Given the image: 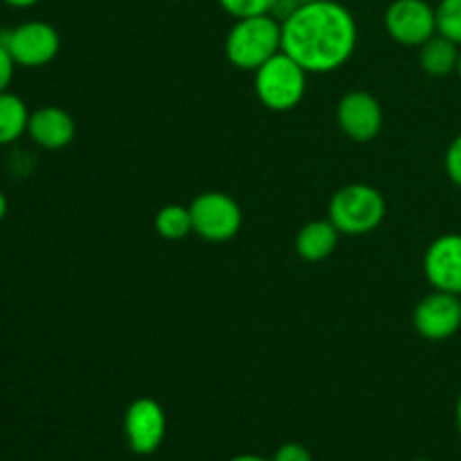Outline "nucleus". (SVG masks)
Wrapping results in <instances>:
<instances>
[{
  "instance_id": "obj_1",
  "label": "nucleus",
  "mask_w": 461,
  "mask_h": 461,
  "mask_svg": "<svg viewBox=\"0 0 461 461\" xmlns=\"http://www.w3.org/2000/svg\"><path fill=\"white\" fill-rule=\"evenodd\" d=\"M358 25L345 5L336 0L300 5L282 23V50L309 75L336 72L354 57Z\"/></svg>"
},
{
  "instance_id": "obj_2",
  "label": "nucleus",
  "mask_w": 461,
  "mask_h": 461,
  "mask_svg": "<svg viewBox=\"0 0 461 461\" xmlns=\"http://www.w3.org/2000/svg\"><path fill=\"white\" fill-rule=\"evenodd\" d=\"M282 52V23L270 14L237 18L225 36V57L234 68L255 72Z\"/></svg>"
},
{
  "instance_id": "obj_3",
  "label": "nucleus",
  "mask_w": 461,
  "mask_h": 461,
  "mask_svg": "<svg viewBox=\"0 0 461 461\" xmlns=\"http://www.w3.org/2000/svg\"><path fill=\"white\" fill-rule=\"evenodd\" d=\"M385 198L372 185L354 183L338 189L329 201V221L340 234L360 237L378 230L385 219Z\"/></svg>"
},
{
  "instance_id": "obj_4",
  "label": "nucleus",
  "mask_w": 461,
  "mask_h": 461,
  "mask_svg": "<svg viewBox=\"0 0 461 461\" xmlns=\"http://www.w3.org/2000/svg\"><path fill=\"white\" fill-rule=\"evenodd\" d=\"M306 75L309 72L282 50L255 70L257 97L268 111H293L306 95Z\"/></svg>"
},
{
  "instance_id": "obj_5",
  "label": "nucleus",
  "mask_w": 461,
  "mask_h": 461,
  "mask_svg": "<svg viewBox=\"0 0 461 461\" xmlns=\"http://www.w3.org/2000/svg\"><path fill=\"white\" fill-rule=\"evenodd\" d=\"M0 43L7 48L16 66L41 68L57 59L61 50V36L50 23L27 21L12 30H5L0 34Z\"/></svg>"
},
{
  "instance_id": "obj_6",
  "label": "nucleus",
  "mask_w": 461,
  "mask_h": 461,
  "mask_svg": "<svg viewBox=\"0 0 461 461\" xmlns=\"http://www.w3.org/2000/svg\"><path fill=\"white\" fill-rule=\"evenodd\" d=\"M194 232L212 243L230 241L239 234L243 214L239 203L223 192H203L189 205Z\"/></svg>"
},
{
  "instance_id": "obj_7",
  "label": "nucleus",
  "mask_w": 461,
  "mask_h": 461,
  "mask_svg": "<svg viewBox=\"0 0 461 461\" xmlns=\"http://www.w3.org/2000/svg\"><path fill=\"white\" fill-rule=\"evenodd\" d=\"M383 23L390 39L405 48H421L437 34V12L428 0H394Z\"/></svg>"
},
{
  "instance_id": "obj_8",
  "label": "nucleus",
  "mask_w": 461,
  "mask_h": 461,
  "mask_svg": "<svg viewBox=\"0 0 461 461\" xmlns=\"http://www.w3.org/2000/svg\"><path fill=\"white\" fill-rule=\"evenodd\" d=\"M414 329L430 342H444L461 329V297L455 293L432 291L417 304Z\"/></svg>"
},
{
  "instance_id": "obj_9",
  "label": "nucleus",
  "mask_w": 461,
  "mask_h": 461,
  "mask_svg": "<svg viewBox=\"0 0 461 461\" xmlns=\"http://www.w3.org/2000/svg\"><path fill=\"white\" fill-rule=\"evenodd\" d=\"M167 417L156 399H135L124 414V437L135 455H151L165 441Z\"/></svg>"
},
{
  "instance_id": "obj_10",
  "label": "nucleus",
  "mask_w": 461,
  "mask_h": 461,
  "mask_svg": "<svg viewBox=\"0 0 461 461\" xmlns=\"http://www.w3.org/2000/svg\"><path fill=\"white\" fill-rule=\"evenodd\" d=\"M338 126L354 142H372L383 129V108L372 93L351 90L338 102Z\"/></svg>"
},
{
  "instance_id": "obj_11",
  "label": "nucleus",
  "mask_w": 461,
  "mask_h": 461,
  "mask_svg": "<svg viewBox=\"0 0 461 461\" xmlns=\"http://www.w3.org/2000/svg\"><path fill=\"white\" fill-rule=\"evenodd\" d=\"M423 273L435 291L461 295V234H441L428 246Z\"/></svg>"
},
{
  "instance_id": "obj_12",
  "label": "nucleus",
  "mask_w": 461,
  "mask_h": 461,
  "mask_svg": "<svg viewBox=\"0 0 461 461\" xmlns=\"http://www.w3.org/2000/svg\"><path fill=\"white\" fill-rule=\"evenodd\" d=\"M77 124L68 111L59 106H43L30 113V124H27V135L48 151H59L66 149L75 140Z\"/></svg>"
},
{
  "instance_id": "obj_13",
  "label": "nucleus",
  "mask_w": 461,
  "mask_h": 461,
  "mask_svg": "<svg viewBox=\"0 0 461 461\" xmlns=\"http://www.w3.org/2000/svg\"><path fill=\"white\" fill-rule=\"evenodd\" d=\"M338 239H340V232L331 221H311L297 232L295 250L304 261L318 264L336 252Z\"/></svg>"
},
{
  "instance_id": "obj_14",
  "label": "nucleus",
  "mask_w": 461,
  "mask_h": 461,
  "mask_svg": "<svg viewBox=\"0 0 461 461\" xmlns=\"http://www.w3.org/2000/svg\"><path fill=\"white\" fill-rule=\"evenodd\" d=\"M461 48L446 36L435 34L430 41L419 48V66L430 77H446L450 72H457Z\"/></svg>"
},
{
  "instance_id": "obj_15",
  "label": "nucleus",
  "mask_w": 461,
  "mask_h": 461,
  "mask_svg": "<svg viewBox=\"0 0 461 461\" xmlns=\"http://www.w3.org/2000/svg\"><path fill=\"white\" fill-rule=\"evenodd\" d=\"M30 111L18 95L3 90L0 93V147L14 144L23 133H27Z\"/></svg>"
},
{
  "instance_id": "obj_16",
  "label": "nucleus",
  "mask_w": 461,
  "mask_h": 461,
  "mask_svg": "<svg viewBox=\"0 0 461 461\" xmlns=\"http://www.w3.org/2000/svg\"><path fill=\"white\" fill-rule=\"evenodd\" d=\"M153 225H156V232L160 234L162 239H167V241H180V239H185L187 234L194 232L192 212H189V207L183 205L162 207L156 214Z\"/></svg>"
},
{
  "instance_id": "obj_17",
  "label": "nucleus",
  "mask_w": 461,
  "mask_h": 461,
  "mask_svg": "<svg viewBox=\"0 0 461 461\" xmlns=\"http://www.w3.org/2000/svg\"><path fill=\"white\" fill-rule=\"evenodd\" d=\"M435 12L437 34L446 36L461 48V0H439Z\"/></svg>"
},
{
  "instance_id": "obj_18",
  "label": "nucleus",
  "mask_w": 461,
  "mask_h": 461,
  "mask_svg": "<svg viewBox=\"0 0 461 461\" xmlns=\"http://www.w3.org/2000/svg\"><path fill=\"white\" fill-rule=\"evenodd\" d=\"M275 0H219L221 9L237 21V18H250L261 16V14H270Z\"/></svg>"
},
{
  "instance_id": "obj_19",
  "label": "nucleus",
  "mask_w": 461,
  "mask_h": 461,
  "mask_svg": "<svg viewBox=\"0 0 461 461\" xmlns=\"http://www.w3.org/2000/svg\"><path fill=\"white\" fill-rule=\"evenodd\" d=\"M446 174H448L450 183L457 185L461 189V133L450 142L448 151H446Z\"/></svg>"
},
{
  "instance_id": "obj_20",
  "label": "nucleus",
  "mask_w": 461,
  "mask_h": 461,
  "mask_svg": "<svg viewBox=\"0 0 461 461\" xmlns=\"http://www.w3.org/2000/svg\"><path fill=\"white\" fill-rule=\"evenodd\" d=\"M270 461H313V457L302 444H284Z\"/></svg>"
},
{
  "instance_id": "obj_21",
  "label": "nucleus",
  "mask_w": 461,
  "mask_h": 461,
  "mask_svg": "<svg viewBox=\"0 0 461 461\" xmlns=\"http://www.w3.org/2000/svg\"><path fill=\"white\" fill-rule=\"evenodd\" d=\"M14 70H16V63L9 57L7 48L0 43V93H3V90H9V84H12L14 79Z\"/></svg>"
},
{
  "instance_id": "obj_22",
  "label": "nucleus",
  "mask_w": 461,
  "mask_h": 461,
  "mask_svg": "<svg viewBox=\"0 0 461 461\" xmlns=\"http://www.w3.org/2000/svg\"><path fill=\"white\" fill-rule=\"evenodd\" d=\"M5 5H9V7H16V9H27V7H34L39 0H3Z\"/></svg>"
},
{
  "instance_id": "obj_23",
  "label": "nucleus",
  "mask_w": 461,
  "mask_h": 461,
  "mask_svg": "<svg viewBox=\"0 0 461 461\" xmlns=\"http://www.w3.org/2000/svg\"><path fill=\"white\" fill-rule=\"evenodd\" d=\"M9 212V203H7V196H5V192L0 189V223L5 221V216H7Z\"/></svg>"
},
{
  "instance_id": "obj_24",
  "label": "nucleus",
  "mask_w": 461,
  "mask_h": 461,
  "mask_svg": "<svg viewBox=\"0 0 461 461\" xmlns=\"http://www.w3.org/2000/svg\"><path fill=\"white\" fill-rule=\"evenodd\" d=\"M230 461H268V459H264L261 455H237V457H232Z\"/></svg>"
},
{
  "instance_id": "obj_25",
  "label": "nucleus",
  "mask_w": 461,
  "mask_h": 461,
  "mask_svg": "<svg viewBox=\"0 0 461 461\" xmlns=\"http://www.w3.org/2000/svg\"><path fill=\"white\" fill-rule=\"evenodd\" d=\"M455 421H457V430H459V437H461V392L457 396V408H455Z\"/></svg>"
},
{
  "instance_id": "obj_26",
  "label": "nucleus",
  "mask_w": 461,
  "mask_h": 461,
  "mask_svg": "<svg viewBox=\"0 0 461 461\" xmlns=\"http://www.w3.org/2000/svg\"><path fill=\"white\" fill-rule=\"evenodd\" d=\"M300 5H309V3H318V0H297Z\"/></svg>"
},
{
  "instance_id": "obj_27",
  "label": "nucleus",
  "mask_w": 461,
  "mask_h": 461,
  "mask_svg": "<svg viewBox=\"0 0 461 461\" xmlns=\"http://www.w3.org/2000/svg\"><path fill=\"white\" fill-rule=\"evenodd\" d=\"M457 75H459V79H461V52H459V63H457Z\"/></svg>"
},
{
  "instance_id": "obj_28",
  "label": "nucleus",
  "mask_w": 461,
  "mask_h": 461,
  "mask_svg": "<svg viewBox=\"0 0 461 461\" xmlns=\"http://www.w3.org/2000/svg\"><path fill=\"white\" fill-rule=\"evenodd\" d=\"M414 461H432V459H414Z\"/></svg>"
}]
</instances>
